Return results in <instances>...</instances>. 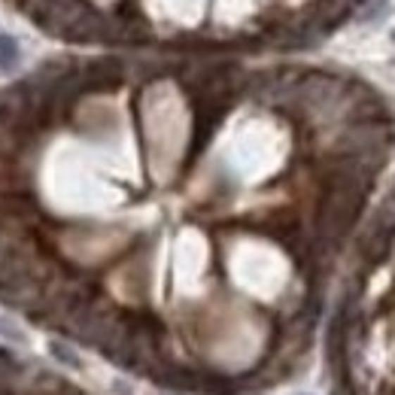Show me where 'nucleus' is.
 <instances>
[{
    "label": "nucleus",
    "mask_w": 395,
    "mask_h": 395,
    "mask_svg": "<svg viewBox=\"0 0 395 395\" xmlns=\"http://www.w3.org/2000/svg\"><path fill=\"white\" fill-rule=\"evenodd\" d=\"M49 350L55 353V359H58V362L70 365V368H80V359H76V353L70 350V346H64V344H58V341H52V344H49Z\"/></svg>",
    "instance_id": "obj_3"
},
{
    "label": "nucleus",
    "mask_w": 395,
    "mask_h": 395,
    "mask_svg": "<svg viewBox=\"0 0 395 395\" xmlns=\"http://www.w3.org/2000/svg\"><path fill=\"white\" fill-rule=\"evenodd\" d=\"M6 380H13V383L18 380V362L9 353L0 350V387H4Z\"/></svg>",
    "instance_id": "obj_2"
},
{
    "label": "nucleus",
    "mask_w": 395,
    "mask_h": 395,
    "mask_svg": "<svg viewBox=\"0 0 395 395\" xmlns=\"http://www.w3.org/2000/svg\"><path fill=\"white\" fill-rule=\"evenodd\" d=\"M15 64H18V43L13 37H0V70H9Z\"/></svg>",
    "instance_id": "obj_1"
}]
</instances>
